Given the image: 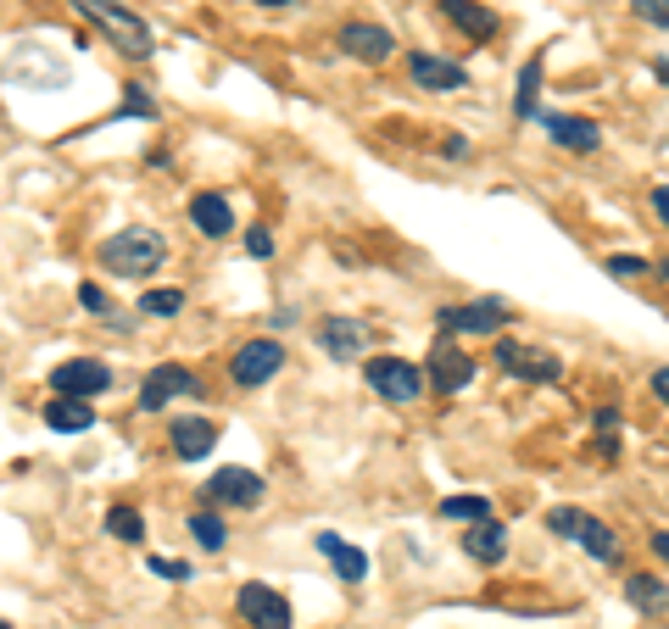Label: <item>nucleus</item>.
Here are the masks:
<instances>
[{
	"label": "nucleus",
	"mask_w": 669,
	"mask_h": 629,
	"mask_svg": "<svg viewBox=\"0 0 669 629\" xmlns=\"http://www.w3.org/2000/svg\"><path fill=\"white\" fill-rule=\"evenodd\" d=\"M168 262V240L157 229H123L101 246V268L118 273V279H146Z\"/></svg>",
	"instance_id": "1"
},
{
	"label": "nucleus",
	"mask_w": 669,
	"mask_h": 629,
	"mask_svg": "<svg viewBox=\"0 0 669 629\" xmlns=\"http://www.w3.org/2000/svg\"><path fill=\"white\" fill-rule=\"evenodd\" d=\"M73 7L112 40V51H123V57H134V62H146L157 46H151V29L129 12V7H118V0H73Z\"/></svg>",
	"instance_id": "2"
},
{
	"label": "nucleus",
	"mask_w": 669,
	"mask_h": 629,
	"mask_svg": "<svg viewBox=\"0 0 669 629\" xmlns=\"http://www.w3.org/2000/svg\"><path fill=\"white\" fill-rule=\"evenodd\" d=\"M547 529H552V535H563V540H580V546H586V557H597V562H613V557H619L613 529H608V523H597V518H586V512H575V507H552V512H547Z\"/></svg>",
	"instance_id": "3"
},
{
	"label": "nucleus",
	"mask_w": 669,
	"mask_h": 629,
	"mask_svg": "<svg viewBox=\"0 0 669 629\" xmlns=\"http://www.w3.org/2000/svg\"><path fill=\"white\" fill-rule=\"evenodd\" d=\"M363 379H369L386 401H397V407L419 401V390H425V373H419V362H408V357H375V362H363Z\"/></svg>",
	"instance_id": "4"
},
{
	"label": "nucleus",
	"mask_w": 669,
	"mask_h": 629,
	"mask_svg": "<svg viewBox=\"0 0 669 629\" xmlns=\"http://www.w3.org/2000/svg\"><path fill=\"white\" fill-rule=\"evenodd\" d=\"M234 607H240V618H246L251 629H290V601H284L273 585L246 579V585L234 590Z\"/></svg>",
	"instance_id": "5"
},
{
	"label": "nucleus",
	"mask_w": 669,
	"mask_h": 629,
	"mask_svg": "<svg viewBox=\"0 0 669 629\" xmlns=\"http://www.w3.org/2000/svg\"><path fill=\"white\" fill-rule=\"evenodd\" d=\"M279 368H284V346H279V340H246V346L234 351V362H229L234 385H268Z\"/></svg>",
	"instance_id": "6"
},
{
	"label": "nucleus",
	"mask_w": 669,
	"mask_h": 629,
	"mask_svg": "<svg viewBox=\"0 0 669 629\" xmlns=\"http://www.w3.org/2000/svg\"><path fill=\"white\" fill-rule=\"evenodd\" d=\"M51 385H57V396H79V401H90V396L112 390V368L96 362V357H73V362H62V368L51 373Z\"/></svg>",
	"instance_id": "7"
},
{
	"label": "nucleus",
	"mask_w": 669,
	"mask_h": 629,
	"mask_svg": "<svg viewBox=\"0 0 669 629\" xmlns=\"http://www.w3.org/2000/svg\"><path fill=\"white\" fill-rule=\"evenodd\" d=\"M207 496L223 501V507H262L268 485H262V473H251V468H218V473L207 479Z\"/></svg>",
	"instance_id": "8"
},
{
	"label": "nucleus",
	"mask_w": 669,
	"mask_h": 629,
	"mask_svg": "<svg viewBox=\"0 0 669 629\" xmlns=\"http://www.w3.org/2000/svg\"><path fill=\"white\" fill-rule=\"evenodd\" d=\"M508 323L502 301H469V307H441V329L447 335H497Z\"/></svg>",
	"instance_id": "9"
},
{
	"label": "nucleus",
	"mask_w": 669,
	"mask_h": 629,
	"mask_svg": "<svg viewBox=\"0 0 669 629\" xmlns=\"http://www.w3.org/2000/svg\"><path fill=\"white\" fill-rule=\"evenodd\" d=\"M497 362H502L513 379H530V385H552V379L563 373V362H558L552 351H530V346H513V340L497 346Z\"/></svg>",
	"instance_id": "10"
},
{
	"label": "nucleus",
	"mask_w": 669,
	"mask_h": 629,
	"mask_svg": "<svg viewBox=\"0 0 669 629\" xmlns=\"http://www.w3.org/2000/svg\"><path fill=\"white\" fill-rule=\"evenodd\" d=\"M201 390V379L190 373V368H179V362H162L146 385H140V407L146 412H157V407H168L173 396H196Z\"/></svg>",
	"instance_id": "11"
},
{
	"label": "nucleus",
	"mask_w": 669,
	"mask_h": 629,
	"mask_svg": "<svg viewBox=\"0 0 669 629\" xmlns=\"http://www.w3.org/2000/svg\"><path fill=\"white\" fill-rule=\"evenodd\" d=\"M425 379H430L441 396H458V390L475 379V357H469V351H458V346H436V351H430Z\"/></svg>",
	"instance_id": "12"
},
{
	"label": "nucleus",
	"mask_w": 669,
	"mask_h": 629,
	"mask_svg": "<svg viewBox=\"0 0 669 629\" xmlns=\"http://www.w3.org/2000/svg\"><path fill=\"white\" fill-rule=\"evenodd\" d=\"M341 51L358 57V62H386V57L397 51V40H391V29H380V23H347V29H341Z\"/></svg>",
	"instance_id": "13"
},
{
	"label": "nucleus",
	"mask_w": 669,
	"mask_h": 629,
	"mask_svg": "<svg viewBox=\"0 0 669 629\" xmlns=\"http://www.w3.org/2000/svg\"><path fill=\"white\" fill-rule=\"evenodd\" d=\"M318 551H323V562H329L334 573H341L347 585H363V579H369V557H363L352 540H341L334 529H323V535H318Z\"/></svg>",
	"instance_id": "14"
},
{
	"label": "nucleus",
	"mask_w": 669,
	"mask_h": 629,
	"mask_svg": "<svg viewBox=\"0 0 669 629\" xmlns=\"http://www.w3.org/2000/svg\"><path fill=\"white\" fill-rule=\"evenodd\" d=\"M441 12H447V18H452V23L475 40V46L497 40V29H502V23H497V12H491V7H480V0H441Z\"/></svg>",
	"instance_id": "15"
},
{
	"label": "nucleus",
	"mask_w": 669,
	"mask_h": 629,
	"mask_svg": "<svg viewBox=\"0 0 669 629\" xmlns=\"http://www.w3.org/2000/svg\"><path fill=\"white\" fill-rule=\"evenodd\" d=\"M318 340H323V351H329L334 362H347V357H358V351L369 346V323H358V318H329Z\"/></svg>",
	"instance_id": "16"
},
{
	"label": "nucleus",
	"mask_w": 669,
	"mask_h": 629,
	"mask_svg": "<svg viewBox=\"0 0 669 629\" xmlns=\"http://www.w3.org/2000/svg\"><path fill=\"white\" fill-rule=\"evenodd\" d=\"M168 440H173V457H184V462H201V457L218 446V429H212L207 418H179Z\"/></svg>",
	"instance_id": "17"
},
{
	"label": "nucleus",
	"mask_w": 669,
	"mask_h": 629,
	"mask_svg": "<svg viewBox=\"0 0 669 629\" xmlns=\"http://www.w3.org/2000/svg\"><path fill=\"white\" fill-rule=\"evenodd\" d=\"M190 223L207 234V240H223L229 229H234V212H229V201L223 196H212V190H201L196 201H190Z\"/></svg>",
	"instance_id": "18"
},
{
	"label": "nucleus",
	"mask_w": 669,
	"mask_h": 629,
	"mask_svg": "<svg viewBox=\"0 0 669 629\" xmlns=\"http://www.w3.org/2000/svg\"><path fill=\"white\" fill-rule=\"evenodd\" d=\"M413 84H425V90H463L469 84V73L458 68V62H447V57H413Z\"/></svg>",
	"instance_id": "19"
},
{
	"label": "nucleus",
	"mask_w": 669,
	"mask_h": 629,
	"mask_svg": "<svg viewBox=\"0 0 669 629\" xmlns=\"http://www.w3.org/2000/svg\"><path fill=\"white\" fill-rule=\"evenodd\" d=\"M547 134H552L563 151H597V146H602V129H597L591 118H558V112H552V118H547Z\"/></svg>",
	"instance_id": "20"
},
{
	"label": "nucleus",
	"mask_w": 669,
	"mask_h": 629,
	"mask_svg": "<svg viewBox=\"0 0 669 629\" xmlns=\"http://www.w3.org/2000/svg\"><path fill=\"white\" fill-rule=\"evenodd\" d=\"M463 551H469L475 562H486V568H491V562H502V557H508V529H502V523H491V518H486V523H469Z\"/></svg>",
	"instance_id": "21"
},
{
	"label": "nucleus",
	"mask_w": 669,
	"mask_h": 629,
	"mask_svg": "<svg viewBox=\"0 0 669 629\" xmlns=\"http://www.w3.org/2000/svg\"><path fill=\"white\" fill-rule=\"evenodd\" d=\"M46 423L57 435H84L96 423V407H84L79 396H57V401H46Z\"/></svg>",
	"instance_id": "22"
},
{
	"label": "nucleus",
	"mask_w": 669,
	"mask_h": 629,
	"mask_svg": "<svg viewBox=\"0 0 669 629\" xmlns=\"http://www.w3.org/2000/svg\"><path fill=\"white\" fill-rule=\"evenodd\" d=\"M441 518H458V523H486V518H491V501H486V496H447V501H441Z\"/></svg>",
	"instance_id": "23"
},
{
	"label": "nucleus",
	"mask_w": 669,
	"mask_h": 629,
	"mask_svg": "<svg viewBox=\"0 0 669 629\" xmlns=\"http://www.w3.org/2000/svg\"><path fill=\"white\" fill-rule=\"evenodd\" d=\"M107 535H118L123 546H140V540H146V518H140L134 507H112V512H107Z\"/></svg>",
	"instance_id": "24"
},
{
	"label": "nucleus",
	"mask_w": 669,
	"mask_h": 629,
	"mask_svg": "<svg viewBox=\"0 0 669 629\" xmlns=\"http://www.w3.org/2000/svg\"><path fill=\"white\" fill-rule=\"evenodd\" d=\"M190 540H201V551H223V546H229V529H223L218 512H196V518H190Z\"/></svg>",
	"instance_id": "25"
},
{
	"label": "nucleus",
	"mask_w": 669,
	"mask_h": 629,
	"mask_svg": "<svg viewBox=\"0 0 669 629\" xmlns=\"http://www.w3.org/2000/svg\"><path fill=\"white\" fill-rule=\"evenodd\" d=\"M536 90H541V51L519 73V118H536Z\"/></svg>",
	"instance_id": "26"
},
{
	"label": "nucleus",
	"mask_w": 669,
	"mask_h": 629,
	"mask_svg": "<svg viewBox=\"0 0 669 629\" xmlns=\"http://www.w3.org/2000/svg\"><path fill=\"white\" fill-rule=\"evenodd\" d=\"M625 601H630V607H658V601H663V585H658L652 573H630V579H625Z\"/></svg>",
	"instance_id": "27"
},
{
	"label": "nucleus",
	"mask_w": 669,
	"mask_h": 629,
	"mask_svg": "<svg viewBox=\"0 0 669 629\" xmlns=\"http://www.w3.org/2000/svg\"><path fill=\"white\" fill-rule=\"evenodd\" d=\"M179 307H184V296H179V290H146V301H140V312H146V318H173Z\"/></svg>",
	"instance_id": "28"
},
{
	"label": "nucleus",
	"mask_w": 669,
	"mask_h": 629,
	"mask_svg": "<svg viewBox=\"0 0 669 629\" xmlns=\"http://www.w3.org/2000/svg\"><path fill=\"white\" fill-rule=\"evenodd\" d=\"M636 12H641L652 29H669V0H636Z\"/></svg>",
	"instance_id": "29"
},
{
	"label": "nucleus",
	"mask_w": 669,
	"mask_h": 629,
	"mask_svg": "<svg viewBox=\"0 0 669 629\" xmlns=\"http://www.w3.org/2000/svg\"><path fill=\"white\" fill-rule=\"evenodd\" d=\"M608 273H613V279H641L647 262H641V257H608Z\"/></svg>",
	"instance_id": "30"
},
{
	"label": "nucleus",
	"mask_w": 669,
	"mask_h": 629,
	"mask_svg": "<svg viewBox=\"0 0 669 629\" xmlns=\"http://www.w3.org/2000/svg\"><path fill=\"white\" fill-rule=\"evenodd\" d=\"M79 301H84V307H90V312H107V318H118V312H112V301H107V290H101V284H84V290H79Z\"/></svg>",
	"instance_id": "31"
},
{
	"label": "nucleus",
	"mask_w": 669,
	"mask_h": 629,
	"mask_svg": "<svg viewBox=\"0 0 669 629\" xmlns=\"http://www.w3.org/2000/svg\"><path fill=\"white\" fill-rule=\"evenodd\" d=\"M151 573H162V579H190V562H179V557H151Z\"/></svg>",
	"instance_id": "32"
},
{
	"label": "nucleus",
	"mask_w": 669,
	"mask_h": 629,
	"mask_svg": "<svg viewBox=\"0 0 669 629\" xmlns=\"http://www.w3.org/2000/svg\"><path fill=\"white\" fill-rule=\"evenodd\" d=\"M123 112H134V118H157V101H151L146 90H129V101H123Z\"/></svg>",
	"instance_id": "33"
},
{
	"label": "nucleus",
	"mask_w": 669,
	"mask_h": 629,
	"mask_svg": "<svg viewBox=\"0 0 669 629\" xmlns=\"http://www.w3.org/2000/svg\"><path fill=\"white\" fill-rule=\"evenodd\" d=\"M246 251H251V257H273V234H268V229H251V234H246Z\"/></svg>",
	"instance_id": "34"
},
{
	"label": "nucleus",
	"mask_w": 669,
	"mask_h": 629,
	"mask_svg": "<svg viewBox=\"0 0 669 629\" xmlns=\"http://www.w3.org/2000/svg\"><path fill=\"white\" fill-rule=\"evenodd\" d=\"M652 212H658V218H663V229H669V184H658V190H652Z\"/></svg>",
	"instance_id": "35"
},
{
	"label": "nucleus",
	"mask_w": 669,
	"mask_h": 629,
	"mask_svg": "<svg viewBox=\"0 0 669 629\" xmlns=\"http://www.w3.org/2000/svg\"><path fill=\"white\" fill-rule=\"evenodd\" d=\"M652 396L669 407V368H658V373H652Z\"/></svg>",
	"instance_id": "36"
},
{
	"label": "nucleus",
	"mask_w": 669,
	"mask_h": 629,
	"mask_svg": "<svg viewBox=\"0 0 669 629\" xmlns=\"http://www.w3.org/2000/svg\"><path fill=\"white\" fill-rule=\"evenodd\" d=\"M652 551H658V557L669 562V529H652Z\"/></svg>",
	"instance_id": "37"
},
{
	"label": "nucleus",
	"mask_w": 669,
	"mask_h": 629,
	"mask_svg": "<svg viewBox=\"0 0 669 629\" xmlns=\"http://www.w3.org/2000/svg\"><path fill=\"white\" fill-rule=\"evenodd\" d=\"M257 7H268V12H279V7H290V0H257Z\"/></svg>",
	"instance_id": "38"
},
{
	"label": "nucleus",
	"mask_w": 669,
	"mask_h": 629,
	"mask_svg": "<svg viewBox=\"0 0 669 629\" xmlns=\"http://www.w3.org/2000/svg\"><path fill=\"white\" fill-rule=\"evenodd\" d=\"M652 73H658V79H663V84H669V62H658V68H652Z\"/></svg>",
	"instance_id": "39"
},
{
	"label": "nucleus",
	"mask_w": 669,
	"mask_h": 629,
	"mask_svg": "<svg viewBox=\"0 0 669 629\" xmlns=\"http://www.w3.org/2000/svg\"><path fill=\"white\" fill-rule=\"evenodd\" d=\"M0 629H12V623H0Z\"/></svg>",
	"instance_id": "40"
}]
</instances>
